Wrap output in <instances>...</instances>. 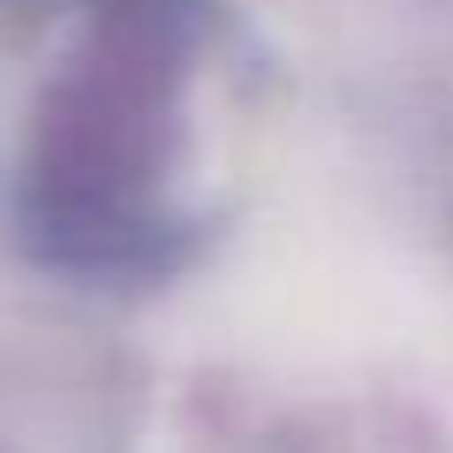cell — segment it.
Here are the masks:
<instances>
[{
  "label": "cell",
  "instance_id": "1",
  "mask_svg": "<svg viewBox=\"0 0 453 453\" xmlns=\"http://www.w3.org/2000/svg\"><path fill=\"white\" fill-rule=\"evenodd\" d=\"M213 0H81L20 154V226L67 273H167L207 220Z\"/></svg>",
  "mask_w": 453,
  "mask_h": 453
}]
</instances>
